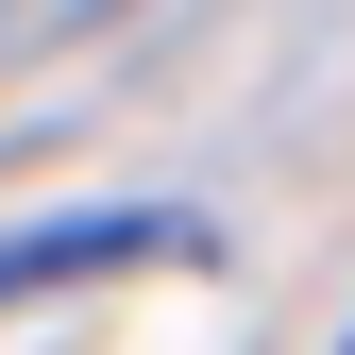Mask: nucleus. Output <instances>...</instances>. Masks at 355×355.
I'll list each match as a JSON object with an SVG mask.
<instances>
[{
    "label": "nucleus",
    "mask_w": 355,
    "mask_h": 355,
    "mask_svg": "<svg viewBox=\"0 0 355 355\" xmlns=\"http://www.w3.org/2000/svg\"><path fill=\"white\" fill-rule=\"evenodd\" d=\"M153 254H203V220H187V203H85V220H17V237H0V304H34V288H68V271H153Z\"/></svg>",
    "instance_id": "f257e3e1"
}]
</instances>
